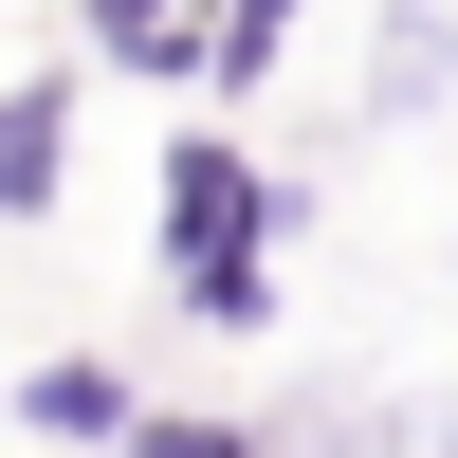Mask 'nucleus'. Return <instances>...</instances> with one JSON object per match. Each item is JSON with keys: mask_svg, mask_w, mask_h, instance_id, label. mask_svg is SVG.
Returning a JSON list of instances; mask_svg holds the SVG:
<instances>
[{"mask_svg": "<svg viewBox=\"0 0 458 458\" xmlns=\"http://www.w3.org/2000/svg\"><path fill=\"white\" fill-rule=\"evenodd\" d=\"M367 92H386V110H440V92H458V37H440V19H403L386 55H367Z\"/></svg>", "mask_w": 458, "mask_h": 458, "instance_id": "1", "label": "nucleus"}, {"mask_svg": "<svg viewBox=\"0 0 458 458\" xmlns=\"http://www.w3.org/2000/svg\"><path fill=\"white\" fill-rule=\"evenodd\" d=\"M147 458H239V440H220V422H165V440H147Z\"/></svg>", "mask_w": 458, "mask_h": 458, "instance_id": "2", "label": "nucleus"}]
</instances>
